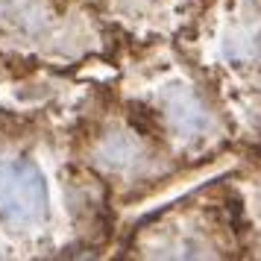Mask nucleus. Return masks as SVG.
Segmentation results:
<instances>
[{"instance_id":"nucleus-1","label":"nucleus","mask_w":261,"mask_h":261,"mask_svg":"<svg viewBox=\"0 0 261 261\" xmlns=\"http://www.w3.org/2000/svg\"><path fill=\"white\" fill-rule=\"evenodd\" d=\"M47 212V185L36 165L3 162L0 165V214L6 220L30 223Z\"/></svg>"}]
</instances>
